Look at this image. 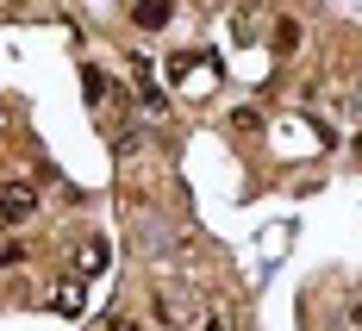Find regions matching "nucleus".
<instances>
[{
  "mask_svg": "<svg viewBox=\"0 0 362 331\" xmlns=\"http://www.w3.org/2000/svg\"><path fill=\"white\" fill-rule=\"evenodd\" d=\"M163 75L175 81L181 94H194V100H206V94L218 88V57H213V50H175V57L163 63Z\"/></svg>",
  "mask_w": 362,
  "mask_h": 331,
  "instance_id": "nucleus-1",
  "label": "nucleus"
},
{
  "mask_svg": "<svg viewBox=\"0 0 362 331\" xmlns=\"http://www.w3.org/2000/svg\"><path fill=\"white\" fill-rule=\"evenodd\" d=\"M32 213H37V187H25V182L0 187V231H13V225H25Z\"/></svg>",
  "mask_w": 362,
  "mask_h": 331,
  "instance_id": "nucleus-2",
  "label": "nucleus"
},
{
  "mask_svg": "<svg viewBox=\"0 0 362 331\" xmlns=\"http://www.w3.org/2000/svg\"><path fill=\"white\" fill-rule=\"evenodd\" d=\"M275 132H281V138H275V150H281V156H288V150H325V144H331L313 119H281Z\"/></svg>",
  "mask_w": 362,
  "mask_h": 331,
  "instance_id": "nucleus-3",
  "label": "nucleus"
},
{
  "mask_svg": "<svg viewBox=\"0 0 362 331\" xmlns=\"http://www.w3.org/2000/svg\"><path fill=\"white\" fill-rule=\"evenodd\" d=\"M81 81H88V107L107 112V119H119V81H112L107 69H88Z\"/></svg>",
  "mask_w": 362,
  "mask_h": 331,
  "instance_id": "nucleus-4",
  "label": "nucleus"
},
{
  "mask_svg": "<svg viewBox=\"0 0 362 331\" xmlns=\"http://www.w3.org/2000/svg\"><path fill=\"white\" fill-rule=\"evenodd\" d=\"M156 313H163V325H169V331H194V300L175 294V288L156 300Z\"/></svg>",
  "mask_w": 362,
  "mask_h": 331,
  "instance_id": "nucleus-5",
  "label": "nucleus"
},
{
  "mask_svg": "<svg viewBox=\"0 0 362 331\" xmlns=\"http://www.w3.org/2000/svg\"><path fill=\"white\" fill-rule=\"evenodd\" d=\"M75 262H81V275H100V269H107V238H81Z\"/></svg>",
  "mask_w": 362,
  "mask_h": 331,
  "instance_id": "nucleus-6",
  "label": "nucleus"
},
{
  "mask_svg": "<svg viewBox=\"0 0 362 331\" xmlns=\"http://www.w3.org/2000/svg\"><path fill=\"white\" fill-rule=\"evenodd\" d=\"M132 75H138V100H144L150 112H163V107H169V100H163V88H156V75H150V63H138Z\"/></svg>",
  "mask_w": 362,
  "mask_h": 331,
  "instance_id": "nucleus-7",
  "label": "nucleus"
},
{
  "mask_svg": "<svg viewBox=\"0 0 362 331\" xmlns=\"http://www.w3.org/2000/svg\"><path fill=\"white\" fill-rule=\"evenodd\" d=\"M132 25H169V6H132Z\"/></svg>",
  "mask_w": 362,
  "mask_h": 331,
  "instance_id": "nucleus-8",
  "label": "nucleus"
},
{
  "mask_svg": "<svg viewBox=\"0 0 362 331\" xmlns=\"http://www.w3.org/2000/svg\"><path fill=\"white\" fill-rule=\"evenodd\" d=\"M75 306H81V281H63L57 288V313H75Z\"/></svg>",
  "mask_w": 362,
  "mask_h": 331,
  "instance_id": "nucleus-9",
  "label": "nucleus"
},
{
  "mask_svg": "<svg viewBox=\"0 0 362 331\" xmlns=\"http://www.w3.org/2000/svg\"><path fill=\"white\" fill-rule=\"evenodd\" d=\"M293 44H300V25H293V19H281V25H275V50H293Z\"/></svg>",
  "mask_w": 362,
  "mask_h": 331,
  "instance_id": "nucleus-10",
  "label": "nucleus"
},
{
  "mask_svg": "<svg viewBox=\"0 0 362 331\" xmlns=\"http://www.w3.org/2000/svg\"><path fill=\"white\" fill-rule=\"evenodd\" d=\"M19 257H25V244H13V238H0V269H13Z\"/></svg>",
  "mask_w": 362,
  "mask_h": 331,
  "instance_id": "nucleus-11",
  "label": "nucleus"
},
{
  "mask_svg": "<svg viewBox=\"0 0 362 331\" xmlns=\"http://www.w3.org/2000/svg\"><path fill=\"white\" fill-rule=\"evenodd\" d=\"M107 331H144V325H138V319H132V313H119V319H112Z\"/></svg>",
  "mask_w": 362,
  "mask_h": 331,
  "instance_id": "nucleus-12",
  "label": "nucleus"
},
{
  "mask_svg": "<svg viewBox=\"0 0 362 331\" xmlns=\"http://www.w3.org/2000/svg\"><path fill=\"white\" fill-rule=\"evenodd\" d=\"M206 331H231V319H225V313H213V319H206Z\"/></svg>",
  "mask_w": 362,
  "mask_h": 331,
  "instance_id": "nucleus-13",
  "label": "nucleus"
},
{
  "mask_svg": "<svg viewBox=\"0 0 362 331\" xmlns=\"http://www.w3.org/2000/svg\"><path fill=\"white\" fill-rule=\"evenodd\" d=\"M356 163H362V132H356Z\"/></svg>",
  "mask_w": 362,
  "mask_h": 331,
  "instance_id": "nucleus-14",
  "label": "nucleus"
}]
</instances>
